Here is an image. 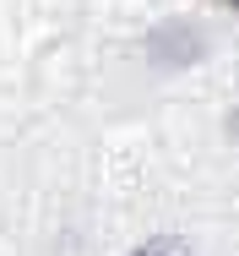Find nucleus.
Returning a JSON list of instances; mask_svg holds the SVG:
<instances>
[{
	"label": "nucleus",
	"mask_w": 239,
	"mask_h": 256,
	"mask_svg": "<svg viewBox=\"0 0 239 256\" xmlns=\"http://www.w3.org/2000/svg\"><path fill=\"white\" fill-rule=\"evenodd\" d=\"M131 256H191V246H185L180 234H158V240H147V246H136Z\"/></svg>",
	"instance_id": "1"
}]
</instances>
